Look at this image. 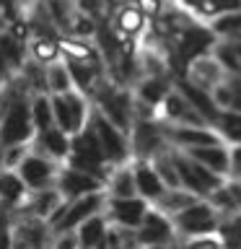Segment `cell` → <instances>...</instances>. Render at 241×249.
<instances>
[{"label":"cell","mask_w":241,"mask_h":249,"mask_svg":"<svg viewBox=\"0 0 241 249\" xmlns=\"http://www.w3.org/2000/svg\"><path fill=\"white\" fill-rule=\"evenodd\" d=\"M189 153L197 163H202L205 169H210L213 174L228 179V145L225 143H215V145H202V148H192Z\"/></svg>","instance_id":"obj_20"},{"label":"cell","mask_w":241,"mask_h":249,"mask_svg":"<svg viewBox=\"0 0 241 249\" xmlns=\"http://www.w3.org/2000/svg\"><path fill=\"white\" fill-rule=\"evenodd\" d=\"M31 151L44 156V159L50 161H57V163H65L68 156H70V135L68 132H62L60 127H47L42 132H34V138H31Z\"/></svg>","instance_id":"obj_14"},{"label":"cell","mask_w":241,"mask_h":249,"mask_svg":"<svg viewBox=\"0 0 241 249\" xmlns=\"http://www.w3.org/2000/svg\"><path fill=\"white\" fill-rule=\"evenodd\" d=\"M155 122H158V120H155ZM161 130H163L166 143L171 148H179V151H192V148L223 143V140L218 138V132L210 127V124H161Z\"/></svg>","instance_id":"obj_7"},{"label":"cell","mask_w":241,"mask_h":249,"mask_svg":"<svg viewBox=\"0 0 241 249\" xmlns=\"http://www.w3.org/2000/svg\"><path fill=\"white\" fill-rule=\"evenodd\" d=\"M130 166H132V177H135V192L138 197H143L145 202H153L158 200V195L166 190V184L161 182V177L155 174L153 163L145 161V159H130Z\"/></svg>","instance_id":"obj_16"},{"label":"cell","mask_w":241,"mask_h":249,"mask_svg":"<svg viewBox=\"0 0 241 249\" xmlns=\"http://www.w3.org/2000/svg\"><path fill=\"white\" fill-rule=\"evenodd\" d=\"M29 197V190L23 184L16 169H0V213L5 218L13 213L16 208H21Z\"/></svg>","instance_id":"obj_17"},{"label":"cell","mask_w":241,"mask_h":249,"mask_svg":"<svg viewBox=\"0 0 241 249\" xmlns=\"http://www.w3.org/2000/svg\"><path fill=\"white\" fill-rule=\"evenodd\" d=\"M13 3H16V8H18L21 13H26L31 5H36V3H39V0H13Z\"/></svg>","instance_id":"obj_38"},{"label":"cell","mask_w":241,"mask_h":249,"mask_svg":"<svg viewBox=\"0 0 241 249\" xmlns=\"http://www.w3.org/2000/svg\"><path fill=\"white\" fill-rule=\"evenodd\" d=\"M130 3L135 5V8L145 16L148 21H151V18H155V16H158V13L163 11V8H166L169 0H130Z\"/></svg>","instance_id":"obj_34"},{"label":"cell","mask_w":241,"mask_h":249,"mask_svg":"<svg viewBox=\"0 0 241 249\" xmlns=\"http://www.w3.org/2000/svg\"><path fill=\"white\" fill-rule=\"evenodd\" d=\"M109 26L122 39H140L148 29V18L138 11L130 0H122L109 16Z\"/></svg>","instance_id":"obj_13"},{"label":"cell","mask_w":241,"mask_h":249,"mask_svg":"<svg viewBox=\"0 0 241 249\" xmlns=\"http://www.w3.org/2000/svg\"><path fill=\"white\" fill-rule=\"evenodd\" d=\"M207 26L215 34V39H241V8L218 13L215 18L207 21Z\"/></svg>","instance_id":"obj_26"},{"label":"cell","mask_w":241,"mask_h":249,"mask_svg":"<svg viewBox=\"0 0 241 249\" xmlns=\"http://www.w3.org/2000/svg\"><path fill=\"white\" fill-rule=\"evenodd\" d=\"M171 86L174 83H171L169 75H143V78H138V81L130 86V93H132L135 101L151 107L155 112V107H158L163 101V96L171 91Z\"/></svg>","instance_id":"obj_18"},{"label":"cell","mask_w":241,"mask_h":249,"mask_svg":"<svg viewBox=\"0 0 241 249\" xmlns=\"http://www.w3.org/2000/svg\"><path fill=\"white\" fill-rule=\"evenodd\" d=\"M44 81H47V93L54 96V93H65L73 89L70 83V73L65 62H52V65H44Z\"/></svg>","instance_id":"obj_29"},{"label":"cell","mask_w":241,"mask_h":249,"mask_svg":"<svg viewBox=\"0 0 241 249\" xmlns=\"http://www.w3.org/2000/svg\"><path fill=\"white\" fill-rule=\"evenodd\" d=\"M50 249H81V247H78V239H75V231H62V233H54Z\"/></svg>","instance_id":"obj_35"},{"label":"cell","mask_w":241,"mask_h":249,"mask_svg":"<svg viewBox=\"0 0 241 249\" xmlns=\"http://www.w3.org/2000/svg\"><path fill=\"white\" fill-rule=\"evenodd\" d=\"M155 120L161 124H207L174 86H171V91L163 96L161 104L155 107Z\"/></svg>","instance_id":"obj_12"},{"label":"cell","mask_w":241,"mask_h":249,"mask_svg":"<svg viewBox=\"0 0 241 249\" xmlns=\"http://www.w3.org/2000/svg\"><path fill=\"white\" fill-rule=\"evenodd\" d=\"M104 202H106L104 192H91V195H83V197H75V200H65V210H62V215L52 223V231L54 233L75 231L86 218L101 213V210H104Z\"/></svg>","instance_id":"obj_8"},{"label":"cell","mask_w":241,"mask_h":249,"mask_svg":"<svg viewBox=\"0 0 241 249\" xmlns=\"http://www.w3.org/2000/svg\"><path fill=\"white\" fill-rule=\"evenodd\" d=\"M171 226H174L179 239L210 236V233H218V229H221V218H218V213L207 200H194L192 205H187L176 215H171Z\"/></svg>","instance_id":"obj_3"},{"label":"cell","mask_w":241,"mask_h":249,"mask_svg":"<svg viewBox=\"0 0 241 249\" xmlns=\"http://www.w3.org/2000/svg\"><path fill=\"white\" fill-rule=\"evenodd\" d=\"M88 124L96 135L101 151H104V159L112 163V166H120V163H127L132 159L130 153V138L127 132L120 130L114 122H109L104 114H99L96 109H91V117H88Z\"/></svg>","instance_id":"obj_4"},{"label":"cell","mask_w":241,"mask_h":249,"mask_svg":"<svg viewBox=\"0 0 241 249\" xmlns=\"http://www.w3.org/2000/svg\"><path fill=\"white\" fill-rule=\"evenodd\" d=\"M26 153H29V143L0 148V169H18V163L26 159Z\"/></svg>","instance_id":"obj_31"},{"label":"cell","mask_w":241,"mask_h":249,"mask_svg":"<svg viewBox=\"0 0 241 249\" xmlns=\"http://www.w3.org/2000/svg\"><path fill=\"white\" fill-rule=\"evenodd\" d=\"M182 78H187L189 83L200 86V89H205V91H213L218 83L225 81V73H223V68L215 62L213 54L207 52V54H202V57L192 60L189 65H187Z\"/></svg>","instance_id":"obj_15"},{"label":"cell","mask_w":241,"mask_h":249,"mask_svg":"<svg viewBox=\"0 0 241 249\" xmlns=\"http://www.w3.org/2000/svg\"><path fill=\"white\" fill-rule=\"evenodd\" d=\"M223 241L218 233H210V236H192V239H179L176 249H221Z\"/></svg>","instance_id":"obj_32"},{"label":"cell","mask_w":241,"mask_h":249,"mask_svg":"<svg viewBox=\"0 0 241 249\" xmlns=\"http://www.w3.org/2000/svg\"><path fill=\"white\" fill-rule=\"evenodd\" d=\"M106 231H109V223H106L104 213H96V215L86 218V221L75 229L78 247L81 249H96V244L106 236Z\"/></svg>","instance_id":"obj_23"},{"label":"cell","mask_w":241,"mask_h":249,"mask_svg":"<svg viewBox=\"0 0 241 249\" xmlns=\"http://www.w3.org/2000/svg\"><path fill=\"white\" fill-rule=\"evenodd\" d=\"M127 138H130L132 159L151 161L153 156H158L161 151H166V148H169L166 138H163L161 124L155 120H132L130 130H127Z\"/></svg>","instance_id":"obj_5"},{"label":"cell","mask_w":241,"mask_h":249,"mask_svg":"<svg viewBox=\"0 0 241 249\" xmlns=\"http://www.w3.org/2000/svg\"><path fill=\"white\" fill-rule=\"evenodd\" d=\"M54 190L60 192L62 200H75L91 192H104V182L99 177L88 174V171H81V169L62 163L57 171V179H54Z\"/></svg>","instance_id":"obj_11"},{"label":"cell","mask_w":241,"mask_h":249,"mask_svg":"<svg viewBox=\"0 0 241 249\" xmlns=\"http://www.w3.org/2000/svg\"><path fill=\"white\" fill-rule=\"evenodd\" d=\"M210 127L225 145H241V112H218Z\"/></svg>","instance_id":"obj_25"},{"label":"cell","mask_w":241,"mask_h":249,"mask_svg":"<svg viewBox=\"0 0 241 249\" xmlns=\"http://www.w3.org/2000/svg\"><path fill=\"white\" fill-rule=\"evenodd\" d=\"M5 31L16 39V42H21V44H26L31 39V26H29V21H26V16H23V13L16 16V18L5 26Z\"/></svg>","instance_id":"obj_33"},{"label":"cell","mask_w":241,"mask_h":249,"mask_svg":"<svg viewBox=\"0 0 241 249\" xmlns=\"http://www.w3.org/2000/svg\"><path fill=\"white\" fill-rule=\"evenodd\" d=\"M138 244L140 247H176L179 236L171 226V218L163 215L161 210H155L153 205L148 208V213L143 215V221L135 229Z\"/></svg>","instance_id":"obj_6"},{"label":"cell","mask_w":241,"mask_h":249,"mask_svg":"<svg viewBox=\"0 0 241 249\" xmlns=\"http://www.w3.org/2000/svg\"><path fill=\"white\" fill-rule=\"evenodd\" d=\"M151 202H145L143 197H106L104 202V218L109 226H117V229H138L143 215L148 213Z\"/></svg>","instance_id":"obj_10"},{"label":"cell","mask_w":241,"mask_h":249,"mask_svg":"<svg viewBox=\"0 0 241 249\" xmlns=\"http://www.w3.org/2000/svg\"><path fill=\"white\" fill-rule=\"evenodd\" d=\"M228 179H241V145H228Z\"/></svg>","instance_id":"obj_36"},{"label":"cell","mask_w":241,"mask_h":249,"mask_svg":"<svg viewBox=\"0 0 241 249\" xmlns=\"http://www.w3.org/2000/svg\"><path fill=\"white\" fill-rule=\"evenodd\" d=\"M171 83H174V89L194 107V112H197L202 120H205L207 124H213V120L218 117V112H221V109L215 107V101H213V96H210V91H205V89H200V86L189 83V81H187V78H182V75H179V78H171Z\"/></svg>","instance_id":"obj_19"},{"label":"cell","mask_w":241,"mask_h":249,"mask_svg":"<svg viewBox=\"0 0 241 249\" xmlns=\"http://www.w3.org/2000/svg\"><path fill=\"white\" fill-rule=\"evenodd\" d=\"M26 57L39 62V65H52L62 60L60 39L54 36H31L26 42Z\"/></svg>","instance_id":"obj_22"},{"label":"cell","mask_w":241,"mask_h":249,"mask_svg":"<svg viewBox=\"0 0 241 249\" xmlns=\"http://www.w3.org/2000/svg\"><path fill=\"white\" fill-rule=\"evenodd\" d=\"M13 244V231H11V223L0 226V249H11Z\"/></svg>","instance_id":"obj_37"},{"label":"cell","mask_w":241,"mask_h":249,"mask_svg":"<svg viewBox=\"0 0 241 249\" xmlns=\"http://www.w3.org/2000/svg\"><path fill=\"white\" fill-rule=\"evenodd\" d=\"M104 195L106 197H135V177H132V166L120 163L109 171V177L104 179Z\"/></svg>","instance_id":"obj_21"},{"label":"cell","mask_w":241,"mask_h":249,"mask_svg":"<svg viewBox=\"0 0 241 249\" xmlns=\"http://www.w3.org/2000/svg\"><path fill=\"white\" fill-rule=\"evenodd\" d=\"M52 99V120H54V127H60L62 132H68L70 138L78 135L86 124H88V117H91V99L83 96L81 91L70 89L65 93H54Z\"/></svg>","instance_id":"obj_1"},{"label":"cell","mask_w":241,"mask_h":249,"mask_svg":"<svg viewBox=\"0 0 241 249\" xmlns=\"http://www.w3.org/2000/svg\"><path fill=\"white\" fill-rule=\"evenodd\" d=\"M29 112H31V124L34 132H42L47 127H52V99L50 93H31L29 96Z\"/></svg>","instance_id":"obj_27"},{"label":"cell","mask_w":241,"mask_h":249,"mask_svg":"<svg viewBox=\"0 0 241 249\" xmlns=\"http://www.w3.org/2000/svg\"><path fill=\"white\" fill-rule=\"evenodd\" d=\"M0 54L5 57V62L11 65L13 73H18V68L26 62V44L16 42V39L3 29V31H0Z\"/></svg>","instance_id":"obj_30"},{"label":"cell","mask_w":241,"mask_h":249,"mask_svg":"<svg viewBox=\"0 0 241 249\" xmlns=\"http://www.w3.org/2000/svg\"><path fill=\"white\" fill-rule=\"evenodd\" d=\"M0 112H3V96H0Z\"/></svg>","instance_id":"obj_39"},{"label":"cell","mask_w":241,"mask_h":249,"mask_svg":"<svg viewBox=\"0 0 241 249\" xmlns=\"http://www.w3.org/2000/svg\"><path fill=\"white\" fill-rule=\"evenodd\" d=\"M96 29H99V21H93L91 16H86L81 11H70L68 21H65V29H62V36H75V39H93L96 36Z\"/></svg>","instance_id":"obj_28"},{"label":"cell","mask_w":241,"mask_h":249,"mask_svg":"<svg viewBox=\"0 0 241 249\" xmlns=\"http://www.w3.org/2000/svg\"><path fill=\"white\" fill-rule=\"evenodd\" d=\"M62 163L57 161H50L44 159V156H39L31 151L29 145V153L26 159L18 163V177L23 179V184H26L29 192H36V190H47V187H54V179H57V171H60Z\"/></svg>","instance_id":"obj_9"},{"label":"cell","mask_w":241,"mask_h":249,"mask_svg":"<svg viewBox=\"0 0 241 249\" xmlns=\"http://www.w3.org/2000/svg\"><path fill=\"white\" fill-rule=\"evenodd\" d=\"M171 159H174L176 166V177H179V187H184L187 192H192L194 197L205 200L213 190H218L225 179L213 174L210 169H205L202 163H197L189 153L179 151V148H171Z\"/></svg>","instance_id":"obj_2"},{"label":"cell","mask_w":241,"mask_h":249,"mask_svg":"<svg viewBox=\"0 0 241 249\" xmlns=\"http://www.w3.org/2000/svg\"><path fill=\"white\" fill-rule=\"evenodd\" d=\"M194 200H200V197H194L192 192L184 190V187H166V190L158 195V200L153 202V208L171 218V215H176L179 210H184L187 205H192Z\"/></svg>","instance_id":"obj_24"}]
</instances>
